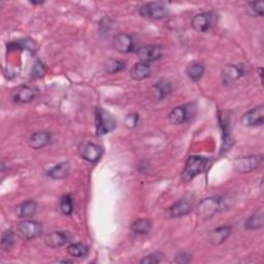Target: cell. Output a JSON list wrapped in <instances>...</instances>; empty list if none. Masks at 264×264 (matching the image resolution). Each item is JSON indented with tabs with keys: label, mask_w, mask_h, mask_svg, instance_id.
Wrapping results in <instances>:
<instances>
[{
	"label": "cell",
	"mask_w": 264,
	"mask_h": 264,
	"mask_svg": "<svg viewBox=\"0 0 264 264\" xmlns=\"http://www.w3.org/2000/svg\"><path fill=\"white\" fill-rule=\"evenodd\" d=\"M224 200L220 196H211L202 199L197 206V216L201 220H209L223 211Z\"/></svg>",
	"instance_id": "obj_1"
},
{
	"label": "cell",
	"mask_w": 264,
	"mask_h": 264,
	"mask_svg": "<svg viewBox=\"0 0 264 264\" xmlns=\"http://www.w3.org/2000/svg\"><path fill=\"white\" fill-rule=\"evenodd\" d=\"M208 164L209 160L202 156H190L182 172V179L185 183L191 182L194 177L207 170Z\"/></svg>",
	"instance_id": "obj_2"
},
{
	"label": "cell",
	"mask_w": 264,
	"mask_h": 264,
	"mask_svg": "<svg viewBox=\"0 0 264 264\" xmlns=\"http://www.w3.org/2000/svg\"><path fill=\"white\" fill-rule=\"evenodd\" d=\"M141 17L150 20H162L169 17L170 9L164 2H149L139 7Z\"/></svg>",
	"instance_id": "obj_3"
},
{
	"label": "cell",
	"mask_w": 264,
	"mask_h": 264,
	"mask_svg": "<svg viewBox=\"0 0 264 264\" xmlns=\"http://www.w3.org/2000/svg\"><path fill=\"white\" fill-rule=\"evenodd\" d=\"M95 126L97 135H104L116 128V121L111 114L102 109H96Z\"/></svg>",
	"instance_id": "obj_4"
},
{
	"label": "cell",
	"mask_w": 264,
	"mask_h": 264,
	"mask_svg": "<svg viewBox=\"0 0 264 264\" xmlns=\"http://www.w3.org/2000/svg\"><path fill=\"white\" fill-rule=\"evenodd\" d=\"M263 158L261 155H251L238 157L233 162L234 171L238 174H249L254 172L262 164Z\"/></svg>",
	"instance_id": "obj_5"
},
{
	"label": "cell",
	"mask_w": 264,
	"mask_h": 264,
	"mask_svg": "<svg viewBox=\"0 0 264 264\" xmlns=\"http://www.w3.org/2000/svg\"><path fill=\"white\" fill-rule=\"evenodd\" d=\"M43 227L39 222L25 220L17 226V232L19 236L25 241H30L42 234Z\"/></svg>",
	"instance_id": "obj_6"
},
{
	"label": "cell",
	"mask_w": 264,
	"mask_h": 264,
	"mask_svg": "<svg viewBox=\"0 0 264 264\" xmlns=\"http://www.w3.org/2000/svg\"><path fill=\"white\" fill-rule=\"evenodd\" d=\"M194 208L193 200L189 198H182L166 211L165 216L167 218H181L190 214Z\"/></svg>",
	"instance_id": "obj_7"
},
{
	"label": "cell",
	"mask_w": 264,
	"mask_h": 264,
	"mask_svg": "<svg viewBox=\"0 0 264 264\" xmlns=\"http://www.w3.org/2000/svg\"><path fill=\"white\" fill-rule=\"evenodd\" d=\"M136 55L141 62H154L163 56V47L157 44L142 45L136 51Z\"/></svg>",
	"instance_id": "obj_8"
},
{
	"label": "cell",
	"mask_w": 264,
	"mask_h": 264,
	"mask_svg": "<svg viewBox=\"0 0 264 264\" xmlns=\"http://www.w3.org/2000/svg\"><path fill=\"white\" fill-rule=\"evenodd\" d=\"M242 123L247 127L262 126L264 123V106L259 105L246 113L242 119Z\"/></svg>",
	"instance_id": "obj_9"
},
{
	"label": "cell",
	"mask_w": 264,
	"mask_h": 264,
	"mask_svg": "<svg viewBox=\"0 0 264 264\" xmlns=\"http://www.w3.org/2000/svg\"><path fill=\"white\" fill-rule=\"evenodd\" d=\"M81 157L90 163L97 162L102 155V150L99 146L95 145L93 142L83 143L80 148Z\"/></svg>",
	"instance_id": "obj_10"
},
{
	"label": "cell",
	"mask_w": 264,
	"mask_h": 264,
	"mask_svg": "<svg viewBox=\"0 0 264 264\" xmlns=\"http://www.w3.org/2000/svg\"><path fill=\"white\" fill-rule=\"evenodd\" d=\"M113 45L115 49L122 54H127L133 51L134 49V42L129 34L126 33H121L118 34L115 37Z\"/></svg>",
	"instance_id": "obj_11"
},
{
	"label": "cell",
	"mask_w": 264,
	"mask_h": 264,
	"mask_svg": "<svg viewBox=\"0 0 264 264\" xmlns=\"http://www.w3.org/2000/svg\"><path fill=\"white\" fill-rule=\"evenodd\" d=\"M214 14L202 13L192 19V27L197 32H207L214 25Z\"/></svg>",
	"instance_id": "obj_12"
},
{
	"label": "cell",
	"mask_w": 264,
	"mask_h": 264,
	"mask_svg": "<svg viewBox=\"0 0 264 264\" xmlns=\"http://www.w3.org/2000/svg\"><path fill=\"white\" fill-rule=\"evenodd\" d=\"M243 75H244V69L242 66L227 65L222 70L221 80L224 85H229V84L236 82Z\"/></svg>",
	"instance_id": "obj_13"
},
{
	"label": "cell",
	"mask_w": 264,
	"mask_h": 264,
	"mask_svg": "<svg viewBox=\"0 0 264 264\" xmlns=\"http://www.w3.org/2000/svg\"><path fill=\"white\" fill-rule=\"evenodd\" d=\"M231 234V227L230 226H220L218 228H216V229L212 230L209 235H208V239L209 242L214 245V246H219L222 243H224L226 239L229 237V235Z\"/></svg>",
	"instance_id": "obj_14"
},
{
	"label": "cell",
	"mask_w": 264,
	"mask_h": 264,
	"mask_svg": "<svg viewBox=\"0 0 264 264\" xmlns=\"http://www.w3.org/2000/svg\"><path fill=\"white\" fill-rule=\"evenodd\" d=\"M51 141V134L47 131H38L33 133L29 140L28 145L34 150H40L47 146Z\"/></svg>",
	"instance_id": "obj_15"
},
{
	"label": "cell",
	"mask_w": 264,
	"mask_h": 264,
	"mask_svg": "<svg viewBox=\"0 0 264 264\" xmlns=\"http://www.w3.org/2000/svg\"><path fill=\"white\" fill-rule=\"evenodd\" d=\"M44 242L45 245L50 248H61L68 242V234L64 231H55L47 234L44 238Z\"/></svg>",
	"instance_id": "obj_16"
},
{
	"label": "cell",
	"mask_w": 264,
	"mask_h": 264,
	"mask_svg": "<svg viewBox=\"0 0 264 264\" xmlns=\"http://www.w3.org/2000/svg\"><path fill=\"white\" fill-rule=\"evenodd\" d=\"M35 96L37 91L29 86H21L14 93V100L18 103H29L31 102Z\"/></svg>",
	"instance_id": "obj_17"
},
{
	"label": "cell",
	"mask_w": 264,
	"mask_h": 264,
	"mask_svg": "<svg viewBox=\"0 0 264 264\" xmlns=\"http://www.w3.org/2000/svg\"><path fill=\"white\" fill-rule=\"evenodd\" d=\"M171 92L172 84L165 79H161L158 82H156L153 86V95L156 100L164 99Z\"/></svg>",
	"instance_id": "obj_18"
},
{
	"label": "cell",
	"mask_w": 264,
	"mask_h": 264,
	"mask_svg": "<svg viewBox=\"0 0 264 264\" xmlns=\"http://www.w3.org/2000/svg\"><path fill=\"white\" fill-rule=\"evenodd\" d=\"M188 119L189 113L186 106H176L169 115L170 122L174 125H181L185 123Z\"/></svg>",
	"instance_id": "obj_19"
},
{
	"label": "cell",
	"mask_w": 264,
	"mask_h": 264,
	"mask_svg": "<svg viewBox=\"0 0 264 264\" xmlns=\"http://www.w3.org/2000/svg\"><path fill=\"white\" fill-rule=\"evenodd\" d=\"M151 75V66L146 62H138L131 69V78L135 81H141Z\"/></svg>",
	"instance_id": "obj_20"
},
{
	"label": "cell",
	"mask_w": 264,
	"mask_h": 264,
	"mask_svg": "<svg viewBox=\"0 0 264 264\" xmlns=\"http://www.w3.org/2000/svg\"><path fill=\"white\" fill-rule=\"evenodd\" d=\"M38 212V205L37 202L32 200H28L23 202L22 205L18 206L17 208V215L20 218H30L37 214Z\"/></svg>",
	"instance_id": "obj_21"
},
{
	"label": "cell",
	"mask_w": 264,
	"mask_h": 264,
	"mask_svg": "<svg viewBox=\"0 0 264 264\" xmlns=\"http://www.w3.org/2000/svg\"><path fill=\"white\" fill-rule=\"evenodd\" d=\"M219 118H220V124L222 126V138H223V145H222L221 153L224 154L228 150L231 149V147L233 145V140H232L231 134L229 133V129H228L227 120L222 118V116H220Z\"/></svg>",
	"instance_id": "obj_22"
},
{
	"label": "cell",
	"mask_w": 264,
	"mask_h": 264,
	"mask_svg": "<svg viewBox=\"0 0 264 264\" xmlns=\"http://www.w3.org/2000/svg\"><path fill=\"white\" fill-rule=\"evenodd\" d=\"M69 172L70 164L68 162H61L54 166L53 169L47 173V176L53 179H63L69 175Z\"/></svg>",
	"instance_id": "obj_23"
},
{
	"label": "cell",
	"mask_w": 264,
	"mask_h": 264,
	"mask_svg": "<svg viewBox=\"0 0 264 264\" xmlns=\"http://www.w3.org/2000/svg\"><path fill=\"white\" fill-rule=\"evenodd\" d=\"M263 224H264L263 211L258 210L247 220L245 228L248 230H258L263 227Z\"/></svg>",
	"instance_id": "obj_24"
},
{
	"label": "cell",
	"mask_w": 264,
	"mask_h": 264,
	"mask_svg": "<svg viewBox=\"0 0 264 264\" xmlns=\"http://www.w3.org/2000/svg\"><path fill=\"white\" fill-rule=\"evenodd\" d=\"M152 222L149 219H138L131 224L130 229L136 234H147L152 230Z\"/></svg>",
	"instance_id": "obj_25"
},
{
	"label": "cell",
	"mask_w": 264,
	"mask_h": 264,
	"mask_svg": "<svg viewBox=\"0 0 264 264\" xmlns=\"http://www.w3.org/2000/svg\"><path fill=\"white\" fill-rule=\"evenodd\" d=\"M67 252L70 256L76 257V258H83L88 255L89 248L84 244L76 243V244H71L68 246Z\"/></svg>",
	"instance_id": "obj_26"
},
{
	"label": "cell",
	"mask_w": 264,
	"mask_h": 264,
	"mask_svg": "<svg viewBox=\"0 0 264 264\" xmlns=\"http://www.w3.org/2000/svg\"><path fill=\"white\" fill-rule=\"evenodd\" d=\"M203 74H205V67L200 63H191L187 67V75L193 82H198L202 78Z\"/></svg>",
	"instance_id": "obj_27"
},
{
	"label": "cell",
	"mask_w": 264,
	"mask_h": 264,
	"mask_svg": "<svg viewBox=\"0 0 264 264\" xmlns=\"http://www.w3.org/2000/svg\"><path fill=\"white\" fill-rule=\"evenodd\" d=\"M60 210L66 216H70L73 214L74 203L70 195H64L61 197V200H60Z\"/></svg>",
	"instance_id": "obj_28"
},
{
	"label": "cell",
	"mask_w": 264,
	"mask_h": 264,
	"mask_svg": "<svg viewBox=\"0 0 264 264\" xmlns=\"http://www.w3.org/2000/svg\"><path fill=\"white\" fill-rule=\"evenodd\" d=\"M15 244V234L11 230H6L2 234L1 238V248L4 251H8L9 249L13 248Z\"/></svg>",
	"instance_id": "obj_29"
},
{
	"label": "cell",
	"mask_w": 264,
	"mask_h": 264,
	"mask_svg": "<svg viewBox=\"0 0 264 264\" xmlns=\"http://www.w3.org/2000/svg\"><path fill=\"white\" fill-rule=\"evenodd\" d=\"M125 68V63L123 61H120V60H115L111 59L106 64L105 70L109 74H117L119 71H121Z\"/></svg>",
	"instance_id": "obj_30"
},
{
	"label": "cell",
	"mask_w": 264,
	"mask_h": 264,
	"mask_svg": "<svg viewBox=\"0 0 264 264\" xmlns=\"http://www.w3.org/2000/svg\"><path fill=\"white\" fill-rule=\"evenodd\" d=\"M249 13L253 17H263L264 14V2L254 1L249 3Z\"/></svg>",
	"instance_id": "obj_31"
},
{
	"label": "cell",
	"mask_w": 264,
	"mask_h": 264,
	"mask_svg": "<svg viewBox=\"0 0 264 264\" xmlns=\"http://www.w3.org/2000/svg\"><path fill=\"white\" fill-rule=\"evenodd\" d=\"M163 256L164 255L162 253H159V252H157V253H153V254H150V255L146 256L145 258H142L139 262L143 263V264L160 263L163 260Z\"/></svg>",
	"instance_id": "obj_32"
},
{
	"label": "cell",
	"mask_w": 264,
	"mask_h": 264,
	"mask_svg": "<svg viewBox=\"0 0 264 264\" xmlns=\"http://www.w3.org/2000/svg\"><path fill=\"white\" fill-rule=\"evenodd\" d=\"M46 73V67L42 61H38L32 68V77L33 78H42Z\"/></svg>",
	"instance_id": "obj_33"
},
{
	"label": "cell",
	"mask_w": 264,
	"mask_h": 264,
	"mask_svg": "<svg viewBox=\"0 0 264 264\" xmlns=\"http://www.w3.org/2000/svg\"><path fill=\"white\" fill-rule=\"evenodd\" d=\"M139 121V117L137 114H129L126 116L124 124L128 129H133L137 126Z\"/></svg>",
	"instance_id": "obj_34"
},
{
	"label": "cell",
	"mask_w": 264,
	"mask_h": 264,
	"mask_svg": "<svg viewBox=\"0 0 264 264\" xmlns=\"http://www.w3.org/2000/svg\"><path fill=\"white\" fill-rule=\"evenodd\" d=\"M191 255L186 253V252H183V253L178 254L176 259H175V262L176 263H188L191 261Z\"/></svg>",
	"instance_id": "obj_35"
}]
</instances>
